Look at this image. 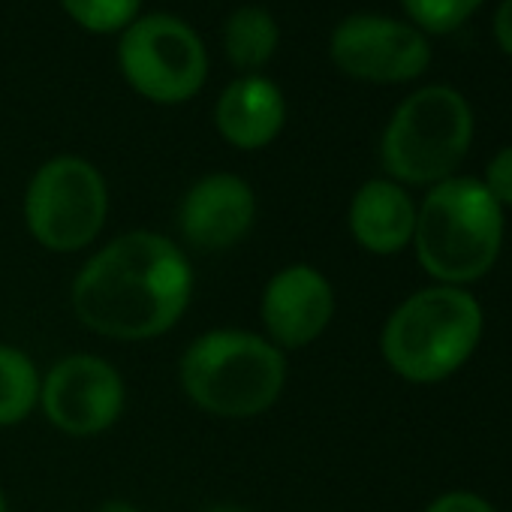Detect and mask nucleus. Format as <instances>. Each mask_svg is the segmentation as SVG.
I'll return each instance as SVG.
<instances>
[{
    "label": "nucleus",
    "instance_id": "nucleus-1",
    "mask_svg": "<svg viewBox=\"0 0 512 512\" xmlns=\"http://www.w3.org/2000/svg\"><path fill=\"white\" fill-rule=\"evenodd\" d=\"M193 272L160 232H127L97 250L73 281V311L97 335L148 341L169 332L190 305Z\"/></svg>",
    "mask_w": 512,
    "mask_h": 512
},
{
    "label": "nucleus",
    "instance_id": "nucleus-2",
    "mask_svg": "<svg viewBox=\"0 0 512 512\" xmlns=\"http://www.w3.org/2000/svg\"><path fill=\"white\" fill-rule=\"evenodd\" d=\"M413 244L422 269L446 287L491 272L503 244V208L476 178L434 184L416 208Z\"/></svg>",
    "mask_w": 512,
    "mask_h": 512
},
{
    "label": "nucleus",
    "instance_id": "nucleus-3",
    "mask_svg": "<svg viewBox=\"0 0 512 512\" xmlns=\"http://www.w3.org/2000/svg\"><path fill=\"white\" fill-rule=\"evenodd\" d=\"M178 374L184 395L199 410L220 419H250L281 398L287 359L263 335L214 329L184 350Z\"/></svg>",
    "mask_w": 512,
    "mask_h": 512
},
{
    "label": "nucleus",
    "instance_id": "nucleus-4",
    "mask_svg": "<svg viewBox=\"0 0 512 512\" xmlns=\"http://www.w3.org/2000/svg\"><path fill=\"white\" fill-rule=\"evenodd\" d=\"M482 338V308L461 287H428L404 299L383 329V359L410 383L455 374Z\"/></svg>",
    "mask_w": 512,
    "mask_h": 512
},
{
    "label": "nucleus",
    "instance_id": "nucleus-5",
    "mask_svg": "<svg viewBox=\"0 0 512 512\" xmlns=\"http://www.w3.org/2000/svg\"><path fill=\"white\" fill-rule=\"evenodd\" d=\"M473 112L464 94L449 85L413 91L392 115L380 157L386 172L404 184H440L467 157Z\"/></svg>",
    "mask_w": 512,
    "mask_h": 512
},
{
    "label": "nucleus",
    "instance_id": "nucleus-6",
    "mask_svg": "<svg viewBox=\"0 0 512 512\" xmlns=\"http://www.w3.org/2000/svg\"><path fill=\"white\" fill-rule=\"evenodd\" d=\"M109 214V190L100 169L82 157H55L37 169L25 193L31 235L55 253L88 247Z\"/></svg>",
    "mask_w": 512,
    "mask_h": 512
},
{
    "label": "nucleus",
    "instance_id": "nucleus-7",
    "mask_svg": "<svg viewBox=\"0 0 512 512\" xmlns=\"http://www.w3.org/2000/svg\"><path fill=\"white\" fill-rule=\"evenodd\" d=\"M118 64L136 94L151 103H184L208 76V55L196 31L166 13L142 16L124 28Z\"/></svg>",
    "mask_w": 512,
    "mask_h": 512
},
{
    "label": "nucleus",
    "instance_id": "nucleus-8",
    "mask_svg": "<svg viewBox=\"0 0 512 512\" xmlns=\"http://www.w3.org/2000/svg\"><path fill=\"white\" fill-rule=\"evenodd\" d=\"M329 52L341 73L374 85L413 82L431 64V46L419 28L374 13L344 19L332 34Z\"/></svg>",
    "mask_w": 512,
    "mask_h": 512
},
{
    "label": "nucleus",
    "instance_id": "nucleus-9",
    "mask_svg": "<svg viewBox=\"0 0 512 512\" xmlns=\"http://www.w3.org/2000/svg\"><path fill=\"white\" fill-rule=\"evenodd\" d=\"M46 419L73 437H94L112 428L124 410V380L100 356L76 353L52 365L40 383Z\"/></svg>",
    "mask_w": 512,
    "mask_h": 512
},
{
    "label": "nucleus",
    "instance_id": "nucleus-10",
    "mask_svg": "<svg viewBox=\"0 0 512 512\" xmlns=\"http://www.w3.org/2000/svg\"><path fill=\"white\" fill-rule=\"evenodd\" d=\"M335 314V293L323 272L296 263L281 269L263 290L260 317L278 350H302L314 344Z\"/></svg>",
    "mask_w": 512,
    "mask_h": 512
},
{
    "label": "nucleus",
    "instance_id": "nucleus-11",
    "mask_svg": "<svg viewBox=\"0 0 512 512\" xmlns=\"http://www.w3.org/2000/svg\"><path fill=\"white\" fill-rule=\"evenodd\" d=\"M256 220V196L250 184L232 172L199 178L178 211V226L187 244L214 253L238 244Z\"/></svg>",
    "mask_w": 512,
    "mask_h": 512
},
{
    "label": "nucleus",
    "instance_id": "nucleus-12",
    "mask_svg": "<svg viewBox=\"0 0 512 512\" xmlns=\"http://www.w3.org/2000/svg\"><path fill=\"white\" fill-rule=\"evenodd\" d=\"M287 121V100L272 79L244 76L235 79L217 100L214 124L220 136L241 148L256 151L278 139Z\"/></svg>",
    "mask_w": 512,
    "mask_h": 512
},
{
    "label": "nucleus",
    "instance_id": "nucleus-13",
    "mask_svg": "<svg viewBox=\"0 0 512 512\" xmlns=\"http://www.w3.org/2000/svg\"><path fill=\"white\" fill-rule=\"evenodd\" d=\"M413 229L416 205L401 184L374 178L356 190L350 202V232L365 250L377 256L398 253L413 241Z\"/></svg>",
    "mask_w": 512,
    "mask_h": 512
},
{
    "label": "nucleus",
    "instance_id": "nucleus-14",
    "mask_svg": "<svg viewBox=\"0 0 512 512\" xmlns=\"http://www.w3.org/2000/svg\"><path fill=\"white\" fill-rule=\"evenodd\" d=\"M281 31L269 10L263 7H241L229 16L223 28V46L238 70H260L278 52Z\"/></svg>",
    "mask_w": 512,
    "mask_h": 512
},
{
    "label": "nucleus",
    "instance_id": "nucleus-15",
    "mask_svg": "<svg viewBox=\"0 0 512 512\" xmlns=\"http://www.w3.org/2000/svg\"><path fill=\"white\" fill-rule=\"evenodd\" d=\"M40 374L28 353L0 344V425H19L40 404Z\"/></svg>",
    "mask_w": 512,
    "mask_h": 512
},
{
    "label": "nucleus",
    "instance_id": "nucleus-16",
    "mask_svg": "<svg viewBox=\"0 0 512 512\" xmlns=\"http://www.w3.org/2000/svg\"><path fill=\"white\" fill-rule=\"evenodd\" d=\"M61 7L91 34H115L136 22L142 0H61Z\"/></svg>",
    "mask_w": 512,
    "mask_h": 512
},
{
    "label": "nucleus",
    "instance_id": "nucleus-17",
    "mask_svg": "<svg viewBox=\"0 0 512 512\" xmlns=\"http://www.w3.org/2000/svg\"><path fill=\"white\" fill-rule=\"evenodd\" d=\"M485 0H401L410 25L422 34H452L461 28Z\"/></svg>",
    "mask_w": 512,
    "mask_h": 512
},
{
    "label": "nucleus",
    "instance_id": "nucleus-18",
    "mask_svg": "<svg viewBox=\"0 0 512 512\" xmlns=\"http://www.w3.org/2000/svg\"><path fill=\"white\" fill-rule=\"evenodd\" d=\"M482 184L497 199V205H512V145H506L488 160Z\"/></svg>",
    "mask_w": 512,
    "mask_h": 512
},
{
    "label": "nucleus",
    "instance_id": "nucleus-19",
    "mask_svg": "<svg viewBox=\"0 0 512 512\" xmlns=\"http://www.w3.org/2000/svg\"><path fill=\"white\" fill-rule=\"evenodd\" d=\"M425 512H497V509L470 491H452V494L437 497Z\"/></svg>",
    "mask_w": 512,
    "mask_h": 512
},
{
    "label": "nucleus",
    "instance_id": "nucleus-20",
    "mask_svg": "<svg viewBox=\"0 0 512 512\" xmlns=\"http://www.w3.org/2000/svg\"><path fill=\"white\" fill-rule=\"evenodd\" d=\"M494 40L497 46L512 58V0H500L497 16H494Z\"/></svg>",
    "mask_w": 512,
    "mask_h": 512
},
{
    "label": "nucleus",
    "instance_id": "nucleus-21",
    "mask_svg": "<svg viewBox=\"0 0 512 512\" xmlns=\"http://www.w3.org/2000/svg\"><path fill=\"white\" fill-rule=\"evenodd\" d=\"M97 512H139L133 503H127V500H109V503H103Z\"/></svg>",
    "mask_w": 512,
    "mask_h": 512
},
{
    "label": "nucleus",
    "instance_id": "nucleus-22",
    "mask_svg": "<svg viewBox=\"0 0 512 512\" xmlns=\"http://www.w3.org/2000/svg\"><path fill=\"white\" fill-rule=\"evenodd\" d=\"M205 512H250V509H244V506H232V503H223V506H211V509H205Z\"/></svg>",
    "mask_w": 512,
    "mask_h": 512
},
{
    "label": "nucleus",
    "instance_id": "nucleus-23",
    "mask_svg": "<svg viewBox=\"0 0 512 512\" xmlns=\"http://www.w3.org/2000/svg\"><path fill=\"white\" fill-rule=\"evenodd\" d=\"M0 512H10V509H7V497H4V491H0Z\"/></svg>",
    "mask_w": 512,
    "mask_h": 512
}]
</instances>
